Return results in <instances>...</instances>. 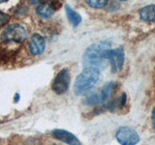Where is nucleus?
<instances>
[{
  "label": "nucleus",
  "mask_w": 155,
  "mask_h": 145,
  "mask_svg": "<svg viewBox=\"0 0 155 145\" xmlns=\"http://www.w3.org/2000/svg\"><path fill=\"white\" fill-rule=\"evenodd\" d=\"M27 36L25 28L19 24H11L7 26L2 32L1 38L5 42H23Z\"/></svg>",
  "instance_id": "obj_6"
},
{
  "label": "nucleus",
  "mask_w": 155,
  "mask_h": 145,
  "mask_svg": "<svg viewBox=\"0 0 155 145\" xmlns=\"http://www.w3.org/2000/svg\"><path fill=\"white\" fill-rule=\"evenodd\" d=\"M118 1H120V2H123V1H127V0H118Z\"/></svg>",
  "instance_id": "obj_20"
},
{
  "label": "nucleus",
  "mask_w": 155,
  "mask_h": 145,
  "mask_svg": "<svg viewBox=\"0 0 155 145\" xmlns=\"http://www.w3.org/2000/svg\"><path fill=\"white\" fill-rule=\"evenodd\" d=\"M53 12H54V8H53L51 4L48 2L39 4L36 9L37 14L39 17H42V18H50L53 14Z\"/></svg>",
  "instance_id": "obj_12"
},
{
  "label": "nucleus",
  "mask_w": 155,
  "mask_h": 145,
  "mask_svg": "<svg viewBox=\"0 0 155 145\" xmlns=\"http://www.w3.org/2000/svg\"><path fill=\"white\" fill-rule=\"evenodd\" d=\"M119 4L117 3V2H111L110 4V6H109V11H110V12H114V11H116V10H118L119 9Z\"/></svg>",
  "instance_id": "obj_14"
},
{
  "label": "nucleus",
  "mask_w": 155,
  "mask_h": 145,
  "mask_svg": "<svg viewBox=\"0 0 155 145\" xmlns=\"http://www.w3.org/2000/svg\"><path fill=\"white\" fill-rule=\"evenodd\" d=\"M8 21V17L5 14L0 12V26H2L3 24H5Z\"/></svg>",
  "instance_id": "obj_15"
},
{
  "label": "nucleus",
  "mask_w": 155,
  "mask_h": 145,
  "mask_svg": "<svg viewBox=\"0 0 155 145\" xmlns=\"http://www.w3.org/2000/svg\"><path fill=\"white\" fill-rule=\"evenodd\" d=\"M151 120H152V126L153 128L155 129V108L152 110V113H151Z\"/></svg>",
  "instance_id": "obj_16"
},
{
  "label": "nucleus",
  "mask_w": 155,
  "mask_h": 145,
  "mask_svg": "<svg viewBox=\"0 0 155 145\" xmlns=\"http://www.w3.org/2000/svg\"><path fill=\"white\" fill-rule=\"evenodd\" d=\"M85 2L91 8L102 9L108 5L109 0H85Z\"/></svg>",
  "instance_id": "obj_13"
},
{
  "label": "nucleus",
  "mask_w": 155,
  "mask_h": 145,
  "mask_svg": "<svg viewBox=\"0 0 155 145\" xmlns=\"http://www.w3.org/2000/svg\"><path fill=\"white\" fill-rule=\"evenodd\" d=\"M140 18L143 21L155 24V5H147L140 10Z\"/></svg>",
  "instance_id": "obj_10"
},
{
  "label": "nucleus",
  "mask_w": 155,
  "mask_h": 145,
  "mask_svg": "<svg viewBox=\"0 0 155 145\" xmlns=\"http://www.w3.org/2000/svg\"><path fill=\"white\" fill-rule=\"evenodd\" d=\"M65 12H66V16L68 21H70V23L73 26L76 27L78 26L81 21V17L79 13H77L75 10H73L69 5H66L65 6Z\"/></svg>",
  "instance_id": "obj_11"
},
{
  "label": "nucleus",
  "mask_w": 155,
  "mask_h": 145,
  "mask_svg": "<svg viewBox=\"0 0 155 145\" xmlns=\"http://www.w3.org/2000/svg\"><path fill=\"white\" fill-rule=\"evenodd\" d=\"M46 47V43L44 38L39 34H33L29 40L28 47L29 50L34 55H39L44 51Z\"/></svg>",
  "instance_id": "obj_9"
},
{
  "label": "nucleus",
  "mask_w": 155,
  "mask_h": 145,
  "mask_svg": "<svg viewBox=\"0 0 155 145\" xmlns=\"http://www.w3.org/2000/svg\"><path fill=\"white\" fill-rule=\"evenodd\" d=\"M100 79V70L94 68H84L77 76L74 83L75 94L80 96L87 93L98 83Z\"/></svg>",
  "instance_id": "obj_2"
},
{
  "label": "nucleus",
  "mask_w": 155,
  "mask_h": 145,
  "mask_svg": "<svg viewBox=\"0 0 155 145\" xmlns=\"http://www.w3.org/2000/svg\"><path fill=\"white\" fill-rule=\"evenodd\" d=\"M110 48V43L108 41H102L96 43L87 47L82 55V65L84 68H94L102 70L106 66V59L104 53L107 50Z\"/></svg>",
  "instance_id": "obj_1"
},
{
  "label": "nucleus",
  "mask_w": 155,
  "mask_h": 145,
  "mask_svg": "<svg viewBox=\"0 0 155 145\" xmlns=\"http://www.w3.org/2000/svg\"><path fill=\"white\" fill-rule=\"evenodd\" d=\"M51 135L55 139L64 142L68 145H81L80 140L78 139L76 135L70 132H68L66 130H61V129L53 130L51 132Z\"/></svg>",
  "instance_id": "obj_8"
},
{
  "label": "nucleus",
  "mask_w": 155,
  "mask_h": 145,
  "mask_svg": "<svg viewBox=\"0 0 155 145\" xmlns=\"http://www.w3.org/2000/svg\"><path fill=\"white\" fill-rule=\"evenodd\" d=\"M8 1V0H0V3H4V2H6Z\"/></svg>",
  "instance_id": "obj_19"
},
{
  "label": "nucleus",
  "mask_w": 155,
  "mask_h": 145,
  "mask_svg": "<svg viewBox=\"0 0 155 145\" xmlns=\"http://www.w3.org/2000/svg\"><path fill=\"white\" fill-rule=\"evenodd\" d=\"M69 84H70L69 72H68V70H66V69H62L56 75L54 79H53V82L51 84V88L56 94L61 95V94H64L68 90V88H69Z\"/></svg>",
  "instance_id": "obj_7"
},
{
  "label": "nucleus",
  "mask_w": 155,
  "mask_h": 145,
  "mask_svg": "<svg viewBox=\"0 0 155 145\" xmlns=\"http://www.w3.org/2000/svg\"><path fill=\"white\" fill-rule=\"evenodd\" d=\"M41 1H43V0H29V2H30L31 4H35V3H40Z\"/></svg>",
  "instance_id": "obj_17"
},
{
  "label": "nucleus",
  "mask_w": 155,
  "mask_h": 145,
  "mask_svg": "<svg viewBox=\"0 0 155 145\" xmlns=\"http://www.w3.org/2000/svg\"><path fill=\"white\" fill-rule=\"evenodd\" d=\"M115 83L114 81H109L102 87L101 90L97 93H93L87 96L84 99V103L85 105H105L110 98L111 94L114 90Z\"/></svg>",
  "instance_id": "obj_3"
},
{
  "label": "nucleus",
  "mask_w": 155,
  "mask_h": 145,
  "mask_svg": "<svg viewBox=\"0 0 155 145\" xmlns=\"http://www.w3.org/2000/svg\"><path fill=\"white\" fill-rule=\"evenodd\" d=\"M104 58L106 61H109L110 67H111V72H116L122 69L123 64H124V59H125V54L123 48L119 47L116 48H109L104 53Z\"/></svg>",
  "instance_id": "obj_4"
},
{
  "label": "nucleus",
  "mask_w": 155,
  "mask_h": 145,
  "mask_svg": "<svg viewBox=\"0 0 155 145\" xmlns=\"http://www.w3.org/2000/svg\"><path fill=\"white\" fill-rule=\"evenodd\" d=\"M15 101H16V102L18 101V94L16 95V99H15Z\"/></svg>",
  "instance_id": "obj_18"
},
{
  "label": "nucleus",
  "mask_w": 155,
  "mask_h": 145,
  "mask_svg": "<svg viewBox=\"0 0 155 145\" xmlns=\"http://www.w3.org/2000/svg\"><path fill=\"white\" fill-rule=\"evenodd\" d=\"M115 138L121 145H136L140 141V135L133 128L123 126L115 133Z\"/></svg>",
  "instance_id": "obj_5"
}]
</instances>
